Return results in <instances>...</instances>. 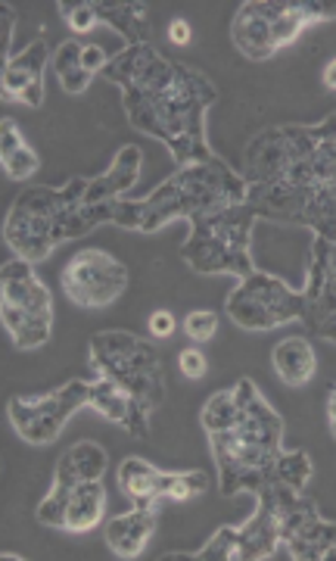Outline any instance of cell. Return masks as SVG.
Listing matches in <instances>:
<instances>
[{"label": "cell", "mask_w": 336, "mask_h": 561, "mask_svg": "<svg viewBox=\"0 0 336 561\" xmlns=\"http://www.w3.org/2000/svg\"><path fill=\"white\" fill-rule=\"evenodd\" d=\"M106 62H109V57H106V50H103L100 44H88V47H84V69H88V72L100 76V72L106 69Z\"/></svg>", "instance_id": "obj_37"}, {"label": "cell", "mask_w": 336, "mask_h": 561, "mask_svg": "<svg viewBox=\"0 0 336 561\" xmlns=\"http://www.w3.org/2000/svg\"><path fill=\"white\" fill-rule=\"evenodd\" d=\"M159 524V505H135L131 512L106 522V546L116 559H138Z\"/></svg>", "instance_id": "obj_16"}, {"label": "cell", "mask_w": 336, "mask_h": 561, "mask_svg": "<svg viewBox=\"0 0 336 561\" xmlns=\"http://www.w3.org/2000/svg\"><path fill=\"white\" fill-rule=\"evenodd\" d=\"M312 474H315L312 459L302 449H297V453H280L275 459V468H271V481L283 483L293 493H302L312 483Z\"/></svg>", "instance_id": "obj_26"}, {"label": "cell", "mask_w": 336, "mask_h": 561, "mask_svg": "<svg viewBox=\"0 0 336 561\" xmlns=\"http://www.w3.org/2000/svg\"><path fill=\"white\" fill-rule=\"evenodd\" d=\"M91 409L100 412L106 421L125 427L138 440L150 437V415H153V409L147 402H140L138 397H131L128 390H121L119 383L109 381V378L91 381Z\"/></svg>", "instance_id": "obj_15"}, {"label": "cell", "mask_w": 336, "mask_h": 561, "mask_svg": "<svg viewBox=\"0 0 336 561\" xmlns=\"http://www.w3.org/2000/svg\"><path fill=\"white\" fill-rule=\"evenodd\" d=\"M271 365H275V375L287 387H302L315 378L317 371V356L312 350V343L305 337H287L275 346L271 353Z\"/></svg>", "instance_id": "obj_20"}, {"label": "cell", "mask_w": 336, "mask_h": 561, "mask_svg": "<svg viewBox=\"0 0 336 561\" xmlns=\"http://www.w3.org/2000/svg\"><path fill=\"white\" fill-rule=\"evenodd\" d=\"M50 66H54L66 94H84L88 84L94 81V72L84 69V44L79 38L62 41L60 47L54 50V57H50Z\"/></svg>", "instance_id": "obj_24"}, {"label": "cell", "mask_w": 336, "mask_h": 561, "mask_svg": "<svg viewBox=\"0 0 336 561\" xmlns=\"http://www.w3.org/2000/svg\"><path fill=\"white\" fill-rule=\"evenodd\" d=\"M62 456L69 459L72 471L79 474V481H103V474L109 468L106 449L94 440H79L69 453H62Z\"/></svg>", "instance_id": "obj_27"}, {"label": "cell", "mask_w": 336, "mask_h": 561, "mask_svg": "<svg viewBox=\"0 0 336 561\" xmlns=\"http://www.w3.org/2000/svg\"><path fill=\"white\" fill-rule=\"evenodd\" d=\"M106 515V486L103 481H79L72 486L69 508H66V530L69 534H91Z\"/></svg>", "instance_id": "obj_21"}, {"label": "cell", "mask_w": 336, "mask_h": 561, "mask_svg": "<svg viewBox=\"0 0 336 561\" xmlns=\"http://www.w3.org/2000/svg\"><path fill=\"white\" fill-rule=\"evenodd\" d=\"M0 162H3V172L13 181L35 179L40 169V157L28 147V144L20 147V150H13V153H7V157H0Z\"/></svg>", "instance_id": "obj_29"}, {"label": "cell", "mask_w": 336, "mask_h": 561, "mask_svg": "<svg viewBox=\"0 0 336 561\" xmlns=\"http://www.w3.org/2000/svg\"><path fill=\"white\" fill-rule=\"evenodd\" d=\"M305 316L302 321L321 341L336 343V241L315 238L309 250V278L302 287Z\"/></svg>", "instance_id": "obj_12"}, {"label": "cell", "mask_w": 336, "mask_h": 561, "mask_svg": "<svg viewBox=\"0 0 336 561\" xmlns=\"http://www.w3.org/2000/svg\"><path fill=\"white\" fill-rule=\"evenodd\" d=\"M256 219L258 216L250 209V203H240L216 216L190 221V238L181 247V260L197 275H234V278L253 275L256 262L250 253V243H253Z\"/></svg>", "instance_id": "obj_5"}, {"label": "cell", "mask_w": 336, "mask_h": 561, "mask_svg": "<svg viewBox=\"0 0 336 561\" xmlns=\"http://www.w3.org/2000/svg\"><path fill=\"white\" fill-rule=\"evenodd\" d=\"M302 10H305V20L309 25L317 22H334L336 20V0H302Z\"/></svg>", "instance_id": "obj_34"}, {"label": "cell", "mask_w": 336, "mask_h": 561, "mask_svg": "<svg viewBox=\"0 0 336 561\" xmlns=\"http://www.w3.org/2000/svg\"><path fill=\"white\" fill-rule=\"evenodd\" d=\"M60 16L72 32H91L94 25H100L94 0H88V3H60Z\"/></svg>", "instance_id": "obj_32"}, {"label": "cell", "mask_w": 336, "mask_h": 561, "mask_svg": "<svg viewBox=\"0 0 336 561\" xmlns=\"http://www.w3.org/2000/svg\"><path fill=\"white\" fill-rule=\"evenodd\" d=\"M88 353L97 378L116 381L153 412L165 402V362L150 341L131 331H100L88 343Z\"/></svg>", "instance_id": "obj_7"}, {"label": "cell", "mask_w": 336, "mask_h": 561, "mask_svg": "<svg viewBox=\"0 0 336 561\" xmlns=\"http://www.w3.org/2000/svg\"><path fill=\"white\" fill-rule=\"evenodd\" d=\"M237 419L228 431L209 434V446L218 465V490L221 496L253 493L271 481L275 459L283 453V419L258 393L253 378L234 383Z\"/></svg>", "instance_id": "obj_4"}, {"label": "cell", "mask_w": 336, "mask_h": 561, "mask_svg": "<svg viewBox=\"0 0 336 561\" xmlns=\"http://www.w3.org/2000/svg\"><path fill=\"white\" fill-rule=\"evenodd\" d=\"M0 20H3V32H0V50H3V62L10 60V38H13V25H16V13L10 3H0Z\"/></svg>", "instance_id": "obj_36"}, {"label": "cell", "mask_w": 336, "mask_h": 561, "mask_svg": "<svg viewBox=\"0 0 336 561\" xmlns=\"http://www.w3.org/2000/svg\"><path fill=\"white\" fill-rule=\"evenodd\" d=\"M175 328H178V321H175V316L169 309H159V312L150 316V334L159 337V341H169L175 334Z\"/></svg>", "instance_id": "obj_35"}, {"label": "cell", "mask_w": 336, "mask_h": 561, "mask_svg": "<svg viewBox=\"0 0 336 561\" xmlns=\"http://www.w3.org/2000/svg\"><path fill=\"white\" fill-rule=\"evenodd\" d=\"M324 84H327L331 91H336V57L324 66Z\"/></svg>", "instance_id": "obj_40"}, {"label": "cell", "mask_w": 336, "mask_h": 561, "mask_svg": "<svg viewBox=\"0 0 336 561\" xmlns=\"http://www.w3.org/2000/svg\"><path fill=\"white\" fill-rule=\"evenodd\" d=\"M84 405H91V381H66L40 397H13L7 402V415L22 440L50 446L62 434L66 421Z\"/></svg>", "instance_id": "obj_10"}, {"label": "cell", "mask_w": 336, "mask_h": 561, "mask_svg": "<svg viewBox=\"0 0 336 561\" xmlns=\"http://www.w3.org/2000/svg\"><path fill=\"white\" fill-rule=\"evenodd\" d=\"M194 561H243L237 527H218L216 537L194 552Z\"/></svg>", "instance_id": "obj_28"}, {"label": "cell", "mask_w": 336, "mask_h": 561, "mask_svg": "<svg viewBox=\"0 0 336 561\" xmlns=\"http://www.w3.org/2000/svg\"><path fill=\"white\" fill-rule=\"evenodd\" d=\"M0 319L13 346L28 353L50 341L54 331V294L35 275V262L13 256L0 268Z\"/></svg>", "instance_id": "obj_8"}, {"label": "cell", "mask_w": 336, "mask_h": 561, "mask_svg": "<svg viewBox=\"0 0 336 561\" xmlns=\"http://www.w3.org/2000/svg\"><path fill=\"white\" fill-rule=\"evenodd\" d=\"M216 331L218 316L212 309H194V312H187V319H184V334H187L190 341L209 343L216 337Z\"/></svg>", "instance_id": "obj_31"}, {"label": "cell", "mask_w": 336, "mask_h": 561, "mask_svg": "<svg viewBox=\"0 0 336 561\" xmlns=\"http://www.w3.org/2000/svg\"><path fill=\"white\" fill-rule=\"evenodd\" d=\"M190 38H194V32H190V22L181 20V16H175V20L169 22V41H172L175 47H187V44H190Z\"/></svg>", "instance_id": "obj_38"}, {"label": "cell", "mask_w": 336, "mask_h": 561, "mask_svg": "<svg viewBox=\"0 0 336 561\" xmlns=\"http://www.w3.org/2000/svg\"><path fill=\"white\" fill-rule=\"evenodd\" d=\"M250 184L224 160L187 162L172 179L153 187L143 201H113V225L128 231H159L169 221H197L246 203Z\"/></svg>", "instance_id": "obj_3"}, {"label": "cell", "mask_w": 336, "mask_h": 561, "mask_svg": "<svg viewBox=\"0 0 336 561\" xmlns=\"http://www.w3.org/2000/svg\"><path fill=\"white\" fill-rule=\"evenodd\" d=\"M262 10H265V16L271 20L277 50L287 47V44H293V41L309 28L305 10H302V0H262Z\"/></svg>", "instance_id": "obj_25"}, {"label": "cell", "mask_w": 336, "mask_h": 561, "mask_svg": "<svg viewBox=\"0 0 336 561\" xmlns=\"http://www.w3.org/2000/svg\"><path fill=\"white\" fill-rule=\"evenodd\" d=\"M246 203L258 219L297 225L336 241V116L275 125L246 144Z\"/></svg>", "instance_id": "obj_1"}, {"label": "cell", "mask_w": 336, "mask_h": 561, "mask_svg": "<svg viewBox=\"0 0 336 561\" xmlns=\"http://www.w3.org/2000/svg\"><path fill=\"white\" fill-rule=\"evenodd\" d=\"M100 76L119 84L128 122L150 138L165 140L178 165L216 157L206 144V113L218 91L202 72L162 57L147 41L109 57Z\"/></svg>", "instance_id": "obj_2"}, {"label": "cell", "mask_w": 336, "mask_h": 561, "mask_svg": "<svg viewBox=\"0 0 336 561\" xmlns=\"http://www.w3.org/2000/svg\"><path fill=\"white\" fill-rule=\"evenodd\" d=\"M62 294L81 309H106L128 287V268L106 250H81L62 265Z\"/></svg>", "instance_id": "obj_11"}, {"label": "cell", "mask_w": 336, "mask_h": 561, "mask_svg": "<svg viewBox=\"0 0 336 561\" xmlns=\"http://www.w3.org/2000/svg\"><path fill=\"white\" fill-rule=\"evenodd\" d=\"M116 478H119L125 500L131 505H159L165 500V471H159L157 465H150L147 459H138V456L121 459Z\"/></svg>", "instance_id": "obj_19"}, {"label": "cell", "mask_w": 336, "mask_h": 561, "mask_svg": "<svg viewBox=\"0 0 336 561\" xmlns=\"http://www.w3.org/2000/svg\"><path fill=\"white\" fill-rule=\"evenodd\" d=\"M209 474L206 471H175V481L169 490V500L172 502H190L202 496L209 490Z\"/></svg>", "instance_id": "obj_30"}, {"label": "cell", "mask_w": 336, "mask_h": 561, "mask_svg": "<svg viewBox=\"0 0 336 561\" xmlns=\"http://www.w3.org/2000/svg\"><path fill=\"white\" fill-rule=\"evenodd\" d=\"M327 421H331V434L336 440V387H331V393H327Z\"/></svg>", "instance_id": "obj_39"}, {"label": "cell", "mask_w": 336, "mask_h": 561, "mask_svg": "<svg viewBox=\"0 0 336 561\" xmlns=\"http://www.w3.org/2000/svg\"><path fill=\"white\" fill-rule=\"evenodd\" d=\"M0 559H3V561H20L22 556H16V552H3V556H0Z\"/></svg>", "instance_id": "obj_41"}, {"label": "cell", "mask_w": 336, "mask_h": 561, "mask_svg": "<svg viewBox=\"0 0 336 561\" xmlns=\"http://www.w3.org/2000/svg\"><path fill=\"white\" fill-rule=\"evenodd\" d=\"M140 169H143V150L138 144H125L113 165L97 175V179L88 181V191H84V203L88 206H97V203H109L125 197L140 179Z\"/></svg>", "instance_id": "obj_17"}, {"label": "cell", "mask_w": 336, "mask_h": 561, "mask_svg": "<svg viewBox=\"0 0 336 561\" xmlns=\"http://www.w3.org/2000/svg\"><path fill=\"white\" fill-rule=\"evenodd\" d=\"M228 319L243 331H275L280 324L302 321L305 297L293 290L287 280L275 278L268 272H253L231 290L228 297Z\"/></svg>", "instance_id": "obj_9"}, {"label": "cell", "mask_w": 336, "mask_h": 561, "mask_svg": "<svg viewBox=\"0 0 336 561\" xmlns=\"http://www.w3.org/2000/svg\"><path fill=\"white\" fill-rule=\"evenodd\" d=\"M50 50H47V41L38 38L32 41L22 54L10 57L3 62V72H0V91H3V101H20L25 106H40L44 103V69L50 62Z\"/></svg>", "instance_id": "obj_14"}, {"label": "cell", "mask_w": 336, "mask_h": 561, "mask_svg": "<svg viewBox=\"0 0 336 561\" xmlns=\"http://www.w3.org/2000/svg\"><path fill=\"white\" fill-rule=\"evenodd\" d=\"M94 10L103 25H113L121 38L131 44H147V3L140 0H128V3H109V0H94Z\"/></svg>", "instance_id": "obj_22"}, {"label": "cell", "mask_w": 336, "mask_h": 561, "mask_svg": "<svg viewBox=\"0 0 336 561\" xmlns=\"http://www.w3.org/2000/svg\"><path fill=\"white\" fill-rule=\"evenodd\" d=\"M280 540L293 561L336 559V524L321 518L315 502L302 496L280 515Z\"/></svg>", "instance_id": "obj_13"}, {"label": "cell", "mask_w": 336, "mask_h": 561, "mask_svg": "<svg viewBox=\"0 0 336 561\" xmlns=\"http://www.w3.org/2000/svg\"><path fill=\"white\" fill-rule=\"evenodd\" d=\"M88 181L72 179L62 187H47V184H32L22 187L16 201L10 206L3 219V241L13 250V256L28 262H44L54 250V225L66 206L84 201Z\"/></svg>", "instance_id": "obj_6"}, {"label": "cell", "mask_w": 336, "mask_h": 561, "mask_svg": "<svg viewBox=\"0 0 336 561\" xmlns=\"http://www.w3.org/2000/svg\"><path fill=\"white\" fill-rule=\"evenodd\" d=\"M79 483V474L72 471V465L69 459L62 456L57 461V474H54V486H50V493L40 500L38 512H35V518L44 527H54V530H66V508H69V496H72V486Z\"/></svg>", "instance_id": "obj_23"}, {"label": "cell", "mask_w": 336, "mask_h": 561, "mask_svg": "<svg viewBox=\"0 0 336 561\" xmlns=\"http://www.w3.org/2000/svg\"><path fill=\"white\" fill-rule=\"evenodd\" d=\"M231 38L237 44V50L246 60L262 62L271 60L277 54L275 32H271V20L262 10V0H246L237 10V16L231 22Z\"/></svg>", "instance_id": "obj_18"}, {"label": "cell", "mask_w": 336, "mask_h": 561, "mask_svg": "<svg viewBox=\"0 0 336 561\" xmlns=\"http://www.w3.org/2000/svg\"><path fill=\"white\" fill-rule=\"evenodd\" d=\"M178 368L187 381H199V378H206V371H209V359H206L202 350H194V346H190V350H181L178 353Z\"/></svg>", "instance_id": "obj_33"}]
</instances>
